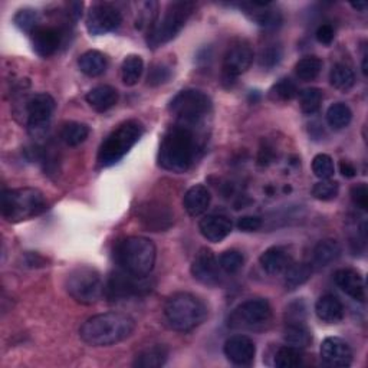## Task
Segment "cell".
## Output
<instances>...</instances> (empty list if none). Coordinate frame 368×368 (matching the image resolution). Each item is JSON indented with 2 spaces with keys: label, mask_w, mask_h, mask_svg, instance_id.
<instances>
[{
  "label": "cell",
  "mask_w": 368,
  "mask_h": 368,
  "mask_svg": "<svg viewBox=\"0 0 368 368\" xmlns=\"http://www.w3.org/2000/svg\"><path fill=\"white\" fill-rule=\"evenodd\" d=\"M202 149L203 142L197 130L174 124L161 140L159 164L167 171L184 173L193 166Z\"/></svg>",
  "instance_id": "1"
},
{
  "label": "cell",
  "mask_w": 368,
  "mask_h": 368,
  "mask_svg": "<svg viewBox=\"0 0 368 368\" xmlns=\"http://www.w3.org/2000/svg\"><path fill=\"white\" fill-rule=\"evenodd\" d=\"M135 330V321L121 312H105L86 319L81 330V338L92 347H110L127 340Z\"/></svg>",
  "instance_id": "2"
},
{
  "label": "cell",
  "mask_w": 368,
  "mask_h": 368,
  "mask_svg": "<svg viewBox=\"0 0 368 368\" xmlns=\"http://www.w3.org/2000/svg\"><path fill=\"white\" fill-rule=\"evenodd\" d=\"M117 262L121 269L137 278H146L154 269L156 245L143 236H130L117 248Z\"/></svg>",
  "instance_id": "3"
},
{
  "label": "cell",
  "mask_w": 368,
  "mask_h": 368,
  "mask_svg": "<svg viewBox=\"0 0 368 368\" xmlns=\"http://www.w3.org/2000/svg\"><path fill=\"white\" fill-rule=\"evenodd\" d=\"M164 315L174 331L189 333L203 324L207 316V306L197 297L180 292L167 301Z\"/></svg>",
  "instance_id": "4"
},
{
  "label": "cell",
  "mask_w": 368,
  "mask_h": 368,
  "mask_svg": "<svg viewBox=\"0 0 368 368\" xmlns=\"http://www.w3.org/2000/svg\"><path fill=\"white\" fill-rule=\"evenodd\" d=\"M168 111L176 118V124L199 131L212 114V101L203 91L184 89L171 100Z\"/></svg>",
  "instance_id": "5"
},
{
  "label": "cell",
  "mask_w": 368,
  "mask_h": 368,
  "mask_svg": "<svg viewBox=\"0 0 368 368\" xmlns=\"http://www.w3.org/2000/svg\"><path fill=\"white\" fill-rule=\"evenodd\" d=\"M46 209L48 203L43 193L33 188L11 189L2 195V214L12 223L36 217Z\"/></svg>",
  "instance_id": "6"
},
{
  "label": "cell",
  "mask_w": 368,
  "mask_h": 368,
  "mask_svg": "<svg viewBox=\"0 0 368 368\" xmlns=\"http://www.w3.org/2000/svg\"><path fill=\"white\" fill-rule=\"evenodd\" d=\"M144 134V125L137 120H128L118 125L100 147L98 161L103 167L118 163Z\"/></svg>",
  "instance_id": "7"
},
{
  "label": "cell",
  "mask_w": 368,
  "mask_h": 368,
  "mask_svg": "<svg viewBox=\"0 0 368 368\" xmlns=\"http://www.w3.org/2000/svg\"><path fill=\"white\" fill-rule=\"evenodd\" d=\"M196 5L193 2H173L167 6L160 21H157L149 32V48L157 50L164 43L173 40L188 23Z\"/></svg>",
  "instance_id": "8"
},
{
  "label": "cell",
  "mask_w": 368,
  "mask_h": 368,
  "mask_svg": "<svg viewBox=\"0 0 368 368\" xmlns=\"http://www.w3.org/2000/svg\"><path fill=\"white\" fill-rule=\"evenodd\" d=\"M65 287L69 297L82 305L97 304L105 291L101 273L91 266L75 268L68 275Z\"/></svg>",
  "instance_id": "9"
},
{
  "label": "cell",
  "mask_w": 368,
  "mask_h": 368,
  "mask_svg": "<svg viewBox=\"0 0 368 368\" xmlns=\"http://www.w3.org/2000/svg\"><path fill=\"white\" fill-rule=\"evenodd\" d=\"M272 319V308L263 298L249 299L230 314L227 326L235 330H263Z\"/></svg>",
  "instance_id": "10"
},
{
  "label": "cell",
  "mask_w": 368,
  "mask_h": 368,
  "mask_svg": "<svg viewBox=\"0 0 368 368\" xmlns=\"http://www.w3.org/2000/svg\"><path fill=\"white\" fill-rule=\"evenodd\" d=\"M255 58L252 46L245 39H238L230 43L222 64V82L224 86H232V84L245 74Z\"/></svg>",
  "instance_id": "11"
},
{
  "label": "cell",
  "mask_w": 368,
  "mask_h": 368,
  "mask_svg": "<svg viewBox=\"0 0 368 368\" xmlns=\"http://www.w3.org/2000/svg\"><path fill=\"white\" fill-rule=\"evenodd\" d=\"M122 23L121 12L110 4H97L91 6L86 15V29L91 35L100 36L115 30Z\"/></svg>",
  "instance_id": "12"
},
{
  "label": "cell",
  "mask_w": 368,
  "mask_h": 368,
  "mask_svg": "<svg viewBox=\"0 0 368 368\" xmlns=\"http://www.w3.org/2000/svg\"><path fill=\"white\" fill-rule=\"evenodd\" d=\"M55 111V100L51 94L40 92L29 98L26 105L28 125L32 134H40L48 128V124Z\"/></svg>",
  "instance_id": "13"
},
{
  "label": "cell",
  "mask_w": 368,
  "mask_h": 368,
  "mask_svg": "<svg viewBox=\"0 0 368 368\" xmlns=\"http://www.w3.org/2000/svg\"><path fill=\"white\" fill-rule=\"evenodd\" d=\"M143 280L144 278H137V276H132L124 270L117 272L111 275L104 294H107L110 302L127 301L131 297L140 295L149 288L146 284H143Z\"/></svg>",
  "instance_id": "14"
},
{
  "label": "cell",
  "mask_w": 368,
  "mask_h": 368,
  "mask_svg": "<svg viewBox=\"0 0 368 368\" xmlns=\"http://www.w3.org/2000/svg\"><path fill=\"white\" fill-rule=\"evenodd\" d=\"M138 219L151 232H164L173 224V213L161 202H147L138 207Z\"/></svg>",
  "instance_id": "15"
},
{
  "label": "cell",
  "mask_w": 368,
  "mask_h": 368,
  "mask_svg": "<svg viewBox=\"0 0 368 368\" xmlns=\"http://www.w3.org/2000/svg\"><path fill=\"white\" fill-rule=\"evenodd\" d=\"M192 275L200 284L207 287H214L220 282V266L214 253L203 248L197 252L192 263Z\"/></svg>",
  "instance_id": "16"
},
{
  "label": "cell",
  "mask_w": 368,
  "mask_h": 368,
  "mask_svg": "<svg viewBox=\"0 0 368 368\" xmlns=\"http://www.w3.org/2000/svg\"><path fill=\"white\" fill-rule=\"evenodd\" d=\"M223 350L227 360L239 367L251 365L256 355V345L246 335H234L227 338Z\"/></svg>",
  "instance_id": "17"
},
{
  "label": "cell",
  "mask_w": 368,
  "mask_h": 368,
  "mask_svg": "<svg viewBox=\"0 0 368 368\" xmlns=\"http://www.w3.org/2000/svg\"><path fill=\"white\" fill-rule=\"evenodd\" d=\"M321 358L330 367L345 368L352 362V351L343 338L328 337L321 344Z\"/></svg>",
  "instance_id": "18"
},
{
  "label": "cell",
  "mask_w": 368,
  "mask_h": 368,
  "mask_svg": "<svg viewBox=\"0 0 368 368\" xmlns=\"http://www.w3.org/2000/svg\"><path fill=\"white\" fill-rule=\"evenodd\" d=\"M232 220L224 214H207L199 223V230L202 236L213 243L224 241L232 234Z\"/></svg>",
  "instance_id": "19"
},
{
  "label": "cell",
  "mask_w": 368,
  "mask_h": 368,
  "mask_svg": "<svg viewBox=\"0 0 368 368\" xmlns=\"http://www.w3.org/2000/svg\"><path fill=\"white\" fill-rule=\"evenodd\" d=\"M62 42V35L57 28L39 26L32 33V43L35 52L42 58L52 57Z\"/></svg>",
  "instance_id": "20"
},
{
  "label": "cell",
  "mask_w": 368,
  "mask_h": 368,
  "mask_svg": "<svg viewBox=\"0 0 368 368\" xmlns=\"http://www.w3.org/2000/svg\"><path fill=\"white\" fill-rule=\"evenodd\" d=\"M335 285L350 298L364 302L365 301V282L360 272L354 269H340L334 275Z\"/></svg>",
  "instance_id": "21"
},
{
  "label": "cell",
  "mask_w": 368,
  "mask_h": 368,
  "mask_svg": "<svg viewBox=\"0 0 368 368\" xmlns=\"http://www.w3.org/2000/svg\"><path fill=\"white\" fill-rule=\"evenodd\" d=\"M262 269L269 275H281L292 263L291 255L281 246H273L266 249L259 258Z\"/></svg>",
  "instance_id": "22"
},
{
  "label": "cell",
  "mask_w": 368,
  "mask_h": 368,
  "mask_svg": "<svg viewBox=\"0 0 368 368\" xmlns=\"http://www.w3.org/2000/svg\"><path fill=\"white\" fill-rule=\"evenodd\" d=\"M86 103L97 113H105L118 103V91L110 85H98L86 94Z\"/></svg>",
  "instance_id": "23"
},
{
  "label": "cell",
  "mask_w": 368,
  "mask_h": 368,
  "mask_svg": "<svg viewBox=\"0 0 368 368\" xmlns=\"http://www.w3.org/2000/svg\"><path fill=\"white\" fill-rule=\"evenodd\" d=\"M210 202H212L210 192L207 190V188L202 186V184H196V186L190 188L183 199L184 209H186V212L192 217H197L203 214L209 209Z\"/></svg>",
  "instance_id": "24"
},
{
  "label": "cell",
  "mask_w": 368,
  "mask_h": 368,
  "mask_svg": "<svg viewBox=\"0 0 368 368\" xmlns=\"http://www.w3.org/2000/svg\"><path fill=\"white\" fill-rule=\"evenodd\" d=\"M316 316L327 324H337L344 318V306L341 301L334 295L321 297L315 304Z\"/></svg>",
  "instance_id": "25"
},
{
  "label": "cell",
  "mask_w": 368,
  "mask_h": 368,
  "mask_svg": "<svg viewBox=\"0 0 368 368\" xmlns=\"http://www.w3.org/2000/svg\"><path fill=\"white\" fill-rule=\"evenodd\" d=\"M341 255V246L334 239L321 241L312 252V263L316 268H327Z\"/></svg>",
  "instance_id": "26"
},
{
  "label": "cell",
  "mask_w": 368,
  "mask_h": 368,
  "mask_svg": "<svg viewBox=\"0 0 368 368\" xmlns=\"http://www.w3.org/2000/svg\"><path fill=\"white\" fill-rule=\"evenodd\" d=\"M253 9H256V12H252V18L255 19V22L269 30L278 29L282 25V15L280 11L270 9V4H259V2H253L251 4Z\"/></svg>",
  "instance_id": "27"
},
{
  "label": "cell",
  "mask_w": 368,
  "mask_h": 368,
  "mask_svg": "<svg viewBox=\"0 0 368 368\" xmlns=\"http://www.w3.org/2000/svg\"><path fill=\"white\" fill-rule=\"evenodd\" d=\"M78 65H79V69L85 75H88L91 78H96L105 72L107 57L100 51H88L79 57Z\"/></svg>",
  "instance_id": "28"
},
{
  "label": "cell",
  "mask_w": 368,
  "mask_h": 368,
  "mask_svg": "<svg viewBox=\"0 0 368 368\" xmlns=\"http://www.w3.org/2000/svg\"><path fill=\"white\" fill-rule=\"evenodd\" d=\"M167 357H168V351L166 347L154 345L143 350L140 354H137L132 365L140 368H159L166 364Z\"/></svg>",
  "instance_id": "29"
},
{
  "label": "cell",
  "mask_w": 368,
  "mask_h": 368,
  "mask_svg": "<svg viewBox=\"0 0 368 368\" xmlns=\"http://www.w3.org/2000/svg\"><path fill=\"white\" fill-rule=\"evenodd\" d=\"M312 275V266L301 262V263H291L289 268L285 270V288L288 291H294L302 287L305 282L309 281Z\"/></svg>",
  "instance_id": "30"
},
{
  "label": "cell",
  "mask_w": 368,
  "mask_h": 368,
  "mask_svg": "<svg viewBox=\"0 0 368 368\" xmlns=\"http://www.w3.org/2000/svg\"><path fill=\"white\" fill-rule=\"evenodd\" d=\"M285 343L288 345H292L295 348L304 350L311 345L312 343V335L311 331L306 328L302 322H295V324H287L285 333H284Z\"/></svg>",
  "instance_id": "31"
},
{
  "label": "cell",
  "mask_w": 368,
  "mask_h": 368,
  "mask_svg": "<svg viewBox=\"0 0 368 368\" xmlns=\"http://www.w3.org/2000/svg\"><path fill=\"white\" fill-rule=\"evenodd\" d=\"M89 135V127L82 122L71 121L67 122L61 130V138L62 142L69 147H76L82 144Z\"/></svg>",
  "instance_id": "32"
},
{
  "label": "cell",
  "mask_w": 368,
  "mask_h": 368,
  "mask_svg": "<svg viewBox=\"0 0 368 368\" xmlns=\"http://www.w3.org/2000/svg\"><path fill=\"white\" fill-rule=\"evenodd\" d=\"M144 71V62L143 58L138 55H128L121 67V76H122V82L127 86H132L135 85L138 81H140L142 75Z\"/></svg>",
  "instance_id": "33"
},
{
  "label": "cell",
  "mask_w": 368,
  "mask_h": 368,
  "mask_svg": "<svg viewBox=\"0 0 368 368\" xmlns=\"http://www.w3.org/2000/svg\"><path fill=\"white\" fill-rule=\"evenodd\" d=\"M330 81L334 88L338 91H350L355 84V75L354 71L345 65V64H337L333 67L330 74Z\"/></svg>",
  "instance_id": "34"
},
{
  "label": "cell",
  "mask_w": 368,
  "mask_h": 368,
  "mask_svg": "<svg viewBox=\"0 0 368 368\" xmlns=\"http://www.w3.org/2000/svg\"><path fill=\"white\" fill-rule=\"evenodd\" d=\"M351 120H352V111L344 103H335L327 111V122L334 130H343L348 127Z\"/></svg>",
  "instance_id": "35"
},
{
  "label": "cell",
  "mask_w": 368,
  "mask_h": 368,
  "mask_svg": "<svg viewBox=\"0 0 368 368\" xmlns=\"http://www.w3.org/2000/svg\"><path fill=\"white\" fill-rule=\"evenodd\" d=\"M298 94V86L291 78H282L270 89V98L273 101H291Z\"/></svg>",
  "instance_id": "36"
},
{
  "label": "cell",
  "mask_w": 368,
  "mask_h": 368,
  "mask_svg": "<svg viewBox=\"0 0 368 368\" xmlns=\"http://www.w3.org/2000/svg\"><path fill=\"white\" fill-rule=\"evenodd\" d=\"M302 364V352L292 345L281 347L275 355V365L278 368H295Z\"/></svg>",
  "instance_id": "37"
},
{
  "label": "cell",
  "mask_w": 368,
  "mask_h": 368,
  "mask_svg": "<svg viewBox=\"0 0 368 368\" xmlns=\"http://www.w3.org/2000/svg\"><path fill=\"white\" fill-rule=\"evenodd\" d=\"M322 69V61L316 57H306L302 58L297 65H295V74L301 81L309 82L314 81Z\"/></svg>",
  "instance_id": "38"
},
{
  "label": "cell",
  "mask_w": 368,
  "mask_h": 368,
  "mask_svg": "<svg viewBox=\"0 0 368 368\" xmlns=\"http://www.w3.org/2000/svg\"><path fill=\"white\" fill-rule=\"evenodd\" d=\"M322 98H324V96H322V91L319 88L304 89L299 96L301 111L306 115L315 114L322 104Z\"/></svg>",
  "instance_id": "39"
},
{
  "label": "cell",
  "mask_w": 368,
  "mask_h": 368,
  "mask_svg": "<svg viewBox=\"0 0 368 368\" xmlns=\"http://www.w3.org/2000/svg\"><path fill=\"white\" fill-rule=\"evenodd\" d=\"M340 193V184L334 180H321L312 188V196L321 202L334 200Z\"/></svg>",
  "instance_id": "40"
},
{
  "label": "cell",
  "mask_w": 368,
  "mask_h": 368,
  "mask_svg": "<svg viewBox=\"0 0 368 368\" xmlns=\"http://www.w3.org/2000/svg\"><path fill=\"white\" fill-rule=\"evenodd\" d=\"M243 263H245V258L238 251H226L219 258L220 269L229 275L239 272L243 268Z\"/></svg>",
  "instance_id": "41"
},
{
  "label": "cell",
  "mask_w": 368,
  "mask_h": 368,
  "mask_svg": "<svg viewBox=\"0 0 368 368\" xmlns=\"http://www.w3.org/2000/svg\"><path fill=\"white\" fill-rule=\"evenodd\" d=\"M312 171L319 180H330L335 173V166L328 154H318L312 160Z\"/></svg>",
  "instance_id": "42"
},
{
  "label": "cell",
  "mask_w": 368,
  "mask_h": 368,
  "mask_svg": "<svg viewBox=\"0 0 368 368\" xmlns=\"http://www.w3.org/2000/svg\"><path fill=\"white\" fill-rule=\"evenodd\" d=\"M15 25L21 29V30H23V32H26V33H33L40 25H39V13H38V11H35V9H22V11H19L16 15H15Z\"/></svg>",
  "instance_id": "43"
},
{
  "label": "cell",
  "mask_w": 368,
  "mask_h": 368,
  "mask_svg": "<svg viewBox=\"0 0 368 368\" xmlns=\"http://www.w3.org/2000/svg\"><path fill=\"white\" fill-rule=\"evenodd\" d=\"M284 52L280 45H268L266 48L260 51L259 55V65L265 69H273L275 67H278L282 61Z\"/></svg>",
  "instance_id": "44"
},
{
  "label": "cell",
  "mask_w": 368,
  "mask_h": 368,
  "mask_svg": "<svg viewBox=\"0 0 368 368\" xmlns=\"http://www.w3.org/2000/svg\"><path fill=\"white\" fill-rule=\"evenodd\" d=\"M171 78V69L166 64H154L147 75V84L150 86H160Z\"/></svg>",
  "instance_id": "45"
},
{
  "label": "cell",
  "mask_w": 368,
  "mask_h": 368,
  "mask_svg": "<svg viewBox=\"0 0 368 368\" xmlns=\"http://www.w3.org/2000/svg\"><path fill=\"white\" fill-rule=\"evenodd\" d=\"M305 316H306V306L304 301H295L287 308L285 312L287 324H295V322H302V324H305Z\"/></svg>",
  "instance_id": "46"
},
{
  "label": "cell",
  "mask_w": 368,
  "mask_h": 368,
  "mask_svg": "<svg viewBox=\"0 0 368 368\" xmlns=\"http://www.w3.org/2000/svg\"><path fill=\"white\" fill-rule=\"evenodd\" d=\"M350 195H351V200L355 207H358L364 212L368 209V188L365 183H360V184L352 186Z\"/></svg>",
  "instance_id": "47"
},
{
  "label": "cell",
  "mask_w": 368,
  "mask_h": 368,
  "mask_svg": "<svg viewBox=\"0 0 368 368\" xmlns=\"http://www.w3.org/2000/svg\"><path fill=\"white\" fill-rule=\"evenodd\" d=\"M262 227V219L258 216H243L238 220V229L242 232H256Z\"/></svg>",
  "instance_id": "48"
},
{
  "label": "cell",
  "mask_w": 368,
  "mask_h": 368,
  "mask_svg": "<svg viewBox=\"0 0 368 368\" xmlns=\"http://www.w3.org/2000/svg\"><path fill=\"white\" fill-rule=\"evenodd\" d=\"M316 40L322 45H331L333 40H334V36H335V32H334V28L328 23L326 25H321L318 29H316Z\"/></svg>",
  "instance_id": "49"
},
{
  "label": "cell",
  "mask_w": 368,
  "mask_h": 368,
  "mask_svg": "<svg viewBox=\"0 0 368 368\" xmlns=\"http://www.w3.org/2000/svg\"><path fill=\"white\" fill-rule=\"evenodd\" d=\"M275 159V151L269 144H265L260 147L259 150V156H258V163L260 166H268L272 163V160Z\"/></svg>",
  "instance_id": "50"
},
{
  "label": "cell",
  "mask_w": 368,
  "mask_h": 368,
  "mask_svg": "<svg viewBox=\"0 0 368 368\" xmlns=\"http://www.w3.org/2000/svg\"><path fill=\"white\" fill-rule=\"evenodd\" d=\"M340 168H341V174H343L345 178H352V177H355V174H357L355 167H354L350 161H341Z\"/></svg>",
  "instance_id": "51"
},
{
  "label": "cell",
  "mask_w": 368,
  "mask_h": 368,
  "mask_svg": "<svg viewBox=\"0 0 368 368\" xmlns=\"http://www.w3.org/2000/svg\"><path fill=\"white\" fill-rule=\"evenodd\" d=\"M351 6L360 12H365L367 9V4L365 2H357V4H351Z\"/></svg>",
  "instance_id": "52"
}]
</instances>
